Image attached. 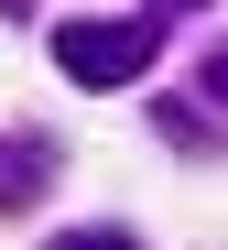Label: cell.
I'll return each instance as SVG.
<instances>
[{"instance_id": "5b68a950", "label": "cell", "mask_w": 228, "mask_h": 250, "mask_svg": "<svg viewBox=\"0 0 228 250\" xmlns=\"http://www.w3.org/2000/svg\"><path fill=\"white\" fill-rule=\"evenodd\" d=\"M207 87H217V98H228V44H217V55H207Z\"/></svg>"}, {"instance_id": "3957f363", "label": "cell", "mask_w": 228, "mask_h": 250, "mask_svg": "<svg viewBox=\"0 0 228 250\" xmlns=\"http://www.w3.org/2000/svg\"><path fill=\"white\" fill-rule=\"evenodd\" d=\"M152 131H163L174 152H217V120H207V109H185V98H163V109H152Z\"/></svg>"}, {"instance_id": "6da1fadb", "label": "cell", "mask_w": 228, "mask_h": 250, "mask_svg": "<svg viewBox=\"0 0 228 250\" xmlns=\"http://www.w3.org/2000/svg\"><path fill=\"white\" fill-rule=\"evenodd\" d=\"M196 0H152V11H130V22H55V65L76 76V87H130V76H152L163 33Z\"/></svg>"}, {"instance_id": "7a4b0ae2", "label": "cell", "mask_w": 228, "mask_h": 250, "mask_svg": "<svg viewBox=\"0 0 228 250\" xmlns=\"http://www.w3.org/2000/svg\"><path fill=\"white\" fill-rule=\"evenodd\" d=\"M11 174H0V218H22V207H43L55 196V142L43 131H22V152H0Z\"/></svg>"}, {"instance_id": "277c9868", "label": "cell", "mask_w": 228, "mask_h": 250, "mask_svg": "<svg viewBox=\"0 0 228 250\" xmlns=\"http://www.w3.org/2000/svg\"><path fill=\"white\" fill-rule=\"evenodd\" d=\"M43 250H142V239H130V229H55Z\"/></svg>"}]
</instances>
